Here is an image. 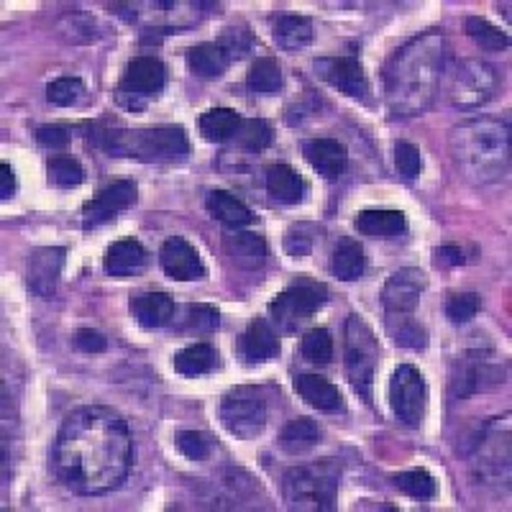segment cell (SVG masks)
I'll use <instances>...</instances> for the list:
<instances>
[{
	"instance_id": "cell-1",
	"label": "cell",
	"mask_w": 512,
	"mask_h": 512,
	"mask_svg": "<svg viewBox=\"0 0 512 512\" xmlns=\"http://www.w3.org/2000/svg\"><path fill=\"white\" fill-rule=\"evenodd\" d=\"M134 461V438L121 413L105 405L72 410L54 438L52 466L75 495H108L121 487Z\"/></svg>"
},
{
	"instance_id": "cell-2",
	"label": "cell",
	"mask_w": 512,
	"mask_h": 512,
	"mask_svg": "<svg viewBox=\"0 0 512 512\" xmlns=\"http://www.w3.org/2000/svg\"><path fill=\"white\" fill-rule=\"evenodd\" d=\"M448 44L441 31L410 39L384 67V98L395 116H420L431 108L446 70Z\"/></svg>"
},
{
	"instance_id": "cell-3",
	"label": "cell",
	"mask_w": 512,
	"mask_h": 512,
	"mask_svg": "<svg viewBox=\"0 0 512 512\" xmlns=\"http://www.w3.org/2000/svg\"><path fill=\"white\" fill-rule=\"evenodd\" d=\"M448 149L466 180L497 185L510 175V118H466L448 136Z\"/></svg>"
},
{
	"instance_id": "cell-4",
	"label": "cell",
	"mask_w": 512,
	"mask_h": 512,
	"mask_svg": "<svg viewBox=\"0 0 512 512\" xmlns=\"http://www.w3.org/2000/svg\"><path fill=\"white\" fill-rule=\"evenodd\" d=\"M103 146L111 157H131L146 164H177L190 154L185 128L157 126L144 131H111L105 134Z\"/></svg>"
},
{
	"instance_id": "cell-5",
	"label": "cell",
	"mask_w": 512,
	"mask_h": 512,
	"mask_svg": "<svg viewBox=\"0 0 512 512\" xmlns=\"http://www.w3.org/2000/svg\"><path fill=\"white\" fill-rule=\"evenodd\" d=\"M338 484H341V464L336 459H320L290 469L282 482V495L292 510L326 512L333 510Z\"/></svg>"
},
{
	"instance_id": "cell-6",
	"label": "cell",
	"mask_w": 512,
	"mask_h": 512,
	"mask_svg": "<svg viewBox=\"0 0 512 512\" xmlns=\"http://www.w3.org/2000/svg\"><path fill=\"white\" fill-rule=\"evenodd\" d=\"M443 77H446L448 100L461 111L482 108L500 93V72L479 57L456 59L451 67L443 70Z\"/></svg>"
},
{
	"instance_id": "cell-7",
	"label": "cell",
	"mask_w": 512,
	"mask_h": 512,
	"mask_svg": "<svg viewBox=\"0 0 512 512\" xmlns=\"http://www.w3.org/2000/svg\"><path fill=\"white\" fill-rule=\"evenodd\" d=\"M379 346L374 331L367 326V320L351 315L346 323V374L356 395L372 402L374 369H377Z\"/></svg>"
},
{
	"instance_id": "cell-8",
	"label": "cell",
	"mask_w": 512,
	"mask_h": 512,
	"mask_svg": "<svg viewBox=\"0 0 512 512\" xmlns=\"http://www.w3.org/2000/svg\"><path fill=\"white\" fill-rule=\"evenodd\" d=\"M326 300V285L308 280V277H297L285 292H280V295L269 303V315H272V320L282 328V331L292 333L303 326V323H308V320L313 318L315 310L326 305Z\"/></svg>"
},
{
	"instance_id": "cell-9",
	"label": "cell",
	"mask_w": 512,
	"mask_h": 512,
	"mask_svg": "<svg viewBox=\"0 0 512 512\" xmlns=\"http://www.w3.org/2000/svg\"><path fill=\"white\" fill-rule=\"evenodd\" d=\"M221 423L231 436L244 441L262 436L267 428V400L256 387H233L221 400Z\"/></svg>"
},
{
	"instance_id": "cell-10",
	"label": "cell",
	"mask_w": 512,
	"mask_h": 512,
	"mask_svg": "<svg viewBox=\"0 0 512 512\" xmlns=\"http://www.w3.org/2000/svg\"><path fill=\"white\" fill-rule=\"evenodd\" d=\"M167 85V67L157 57H136L128 62L116 88L118 105L128 111H141L149 100L157 98Z\"/></svg>"
},
{
	"instance_id": "cell-11",
	"label": "cell",
	"mask_w": 512,
	"mask_h": 512,
	"mask_svg": "<svg viewBox=\"0 0 512 512\" xmlns=\"http://www.w3.org/2000/svg\"><path fill=\"white\" fill-rule=\"evenodd\" d=\"M390 405L402 425L420 428L428 408V387H425L423 374L410 364H402L395 369L390 379Z\"/></svg>"
},
{
	"instance_id": "cell-12",
	"label": "cell",
	"mask_w": 512,
	"mask_h": 512,
	"mask_svg": "<svg viewBox=\"0 0 512 512\" xmlns=\"http://www.w3.org/2000/svg\"><path fill=\"white\" fill-rule=\"evenodd\" d=\"M474 464H477L479 477L484 479H510V423L505 418H497L482 431V438L474 448Z\"/></svg>"
},
{
	"instance_id": "cell-13",
	"label": "cell",
	"mask_w": 512,
	"mask_h": 512,
	"mask_svg": "<svg viewBox=\"0 0 512 512\" xmlns=\"http://www.w3.org/2000/svg\"><path fill=\"white\" fill-rule=\"evenodd\" d=\"M425 285H428V277L420 269L408 267L392 274L382 290V305L390 326L413 320V313L418 308Z\"/></svg>"
},
{
	"instance_id": "cell-14",
	"label": "cell",
	"mask_w": 512,
	"mask_h": 512,
	"mask_svg": "<svg viewBox=\"0 0 512 512\" xmlns=\"http://www.w3.org/2000/svg\"><path fill=\"white\" fill-rule=\"evenodd\" d=\"M136 185L131 180H118L113 185L103 187L95 200L82 205V228H98L103 223L113 221L121 210L131 208L136 203Z\"/></svg>"
},
{
	"instance_id": "cell-15",
	"label": "cell",
	"mask_w": 512,
	"mask_h": 512,
	"mask_svg": "<svg viewBox=\"0 0 512 512\" xmlns=\"http://www.w3.org/2000/svg\"><path fill=\"white\" fill-rule=\"evenodd\" d=\"M315 70L323 80L336 88L338 93L349 95L354 100H367L369 95V80L364 75V67L356 57H333V59H320L315 64Z\"/></svg>"
},
{
	"instance_id": "cell-16",
	"label": "cell",
	"mask_w": 512,
	"mask_h": 512,
	"mask_svg": "<svg viewBox=\"0 0 512 512\" xmlns=\"http://www.w3.org/2000/svg\"><path fill=\"white\" fill-rule=\"evenodd\" d=\"M159 264L169 280L177 282H195L205 277V267L200 262L198 249L185 241L182 236H172L159 249Z\"/></svg>"
},
{
	"instance_id": "cell-17",
	"label": "cell",
	"mask_w": 512,
	"mask_h": 512,
	"mask_svg": "<svg viewBox=\"0 0 512 512\" xmlns=\"http://www.w3.org/2000/svg\"><path fill=\"white\" fill-rule=\"evenodd\" d=\"M241 356L246 364H267L280 356V338L264 318H254L241 336Z\"/></svg>"
},
{
	"instance_id": "cell-18",
	"label": "cell",
	"mask_w": 512,
	"mask_h": 512,
	"mask_svg": "<svg viewBox=\"0 0 512 512\" xmlns=\"http://www.w3.org/2000/svg\"><path fill=\"white\" fill-rule=\"evenodd\" d=\"M303 154L310 162V167H313L320 177H326V180H338V177L344 175L346 164H349L346 146L336 139L308 141Z\"/></svg>"
},
{
	"instance_id": "cell-19",
	"label": "cell",
	"mask_w": 512,
	"mask_h": 512,
	"mask_svg": "<svg viewBox=\"0 0 512 512\" xmlns=\"http://www.w3.org/2000/svg\"><path fill=\"white\" fill-rule=\"evenodd\" d=\"M223 249L231 256V262L239 269H246V272H256L262 269L264 262H267V241L262 236H256L251 231H233L226 233L223 239Z\"/></svg>"
},
{
	"instance_id": "cell-20",
	"label": "cell",
	"mask_w": 512,
	"mask_h": 512,
	"mask_svg": "<svg viewBox=\"0 0 512 512\" xmlns=\"http://www.w3.org/2000/svg\"><path fill=\"white\" fill-rule=\"evenodd\" d=\"M354 228L361 236H369V239L390 241L405 233L408 221H405V213H400V210H361L359 216L354 218Z\"/></svg>"
},
{
	"instance_id": "cell-21",
	"label": "cell",
	"mask_w": 512,
	"mask_h": 512,
	"mask_svg": "<svg viewBox=\"0 0 512 512\" xmlns=\"http://www.w3.org/2000/svg\"><path fill=\"white\" fill-rule=\"evenodd\" d=\"M295 392L308 402L310 408L320 410V413H336V410L344 408V397H341L336 384L328 382L326 377H318V374H300L295 379Z\"/></svg>"
},
{
	"instance_id": "cell-22",
	"label": "cell",
	"mask_w": 512,
	"mask_h": 512,
	"mask_svg": "<svg viewBox=\"0 0 512 512\" xmlns=\"http://www.w3.org/2000/svg\"><path fill=\"white\" fill-rule=\"evenodd\" d=\"M64 264V249H39L29 262V285L41 297H52Z\"/></svg>"
},
{
	"instance_id": "cell-23",
	"label": "cell",
	"mask_w": 512,
	"mask_h": 512,
	"mask_svg": "<svg viewBox=\"0 0 512 512\" xmlns=\"http://www.w3.org/2000/svg\"><path fill=\"white\" fill-rule=\"evenodd\" d=\"M264 185H267L269 195L282 205L300 203L305 195L303 177L297 175L290 164H269L267 175H264Z\"/></svg>"
},
{
	"instance_id": "cell-24",
	"label": "cell",
	"mask_w": 512,
	"mask_h": 512,
	"mask_svg": "<svg viewBox=\"0 0 512 512\" xmlns=\"http://www.w3.org/2000/svg\"><path fill=\"white\" fill-rule=\"evenodd\" d=\"M131 313L144 328H162L175 318V303L164 292H144L131 300Z\"/></svg>"
},
{
	"instance_id": "cell-25",
	"label": "cell",
	"mask_w": 512,
	"mask_h": 512,
	"mask_svg": "<svg viewBox=\"0 0 512 512\" xmlns=\"http://www.w3.org/2000/svg\"><path fill=\"white\" fill-rule=\"evenodd\" d=\"M205 205H208L210 216L216 218V221H221L223 226L233 228V231H239V228L254 223V213L249 210V205L241 203L236 195H231V192H226V190L210 192L208 200H205Z\"/></svg>"
},
{
	"instance_id": "cell-26",
	"label": "cell",
	"mask_w": 512,
	"mask_h": 512,
	"mask_svg": "<svg viewBox=\"0 0 512 512\" xmlns=\"http://www.w3.org/2000/svg\"><path fill=\"white\" fill-rule=\"evenodd\" d=\"M105 272L113 277H128L144 269L146 264V249L134 239L116 241L111 249L105 251Z\"/></svg>"
},
{
	"instance_id": "cell-27",
	"label": "cell",
	"mask_w": 512,
	"mask_h": 512,
	"mask_svg": "<svg viewBox=\"0 0 512 512\" xmlns=\"http://www.w3.org/2000/svg\"><path fill=\"white\" fill-rule=\"evenodd\" d=\"M497 382H500V372L484 356H474V359L464 361L461 374L454 377V397H466L472 392L487 390L489 384Z\"/></svg>"
},
{
	"instance_id": "cell-28",
	"label": "cell",
	"mask_w": 512,
	"mask_h": 512,
	"mask_svg": "<svg viewBox=\"0 0 512 512\" xmlns=\"http://www.w3.org/2000/svg\"><path fill=\"white\" fill-rule=\"evenodd\" d=\"M231 64V57L226 54V49L221 44H213V41H205L187 52V67L192 70V75L203 77V80H213V77H221L226 72V67Z\"/></svg>"
},
{
	"instance_id": "cell-29",
	"label": "cell",
	"mask_w": 512,
	"mask_h": 512,
	"mask_svg": "<svg viewBox=\"0 0 512 512\" xmlns=\"http://www.w3.org/2000/svg\"><path fill=\"white\" fill-rule=\"evenodd\" d=\"M323 441V431L318 428V423L310 418H297L292 423H287L280 433V448L290 456H300L310 448H315Z\"/></svg>"
},
{
	"instance_id": "cell-30",
	"label": "cell",
	"mask_w": 512,
	"mask_h": 512,
	"mask_svg": "<svg viewBox=\"0 0 512 512\" xmlns=\"http://www.w3.org/2000/svg\"><path fill=\"white\" fill-rule=\"evenodd\" d=\"M241 123H244V118L233 108H213V111L200 116V134L210 144H223V141L236 139Z\"/></svg>"
},
{
	"instance_id": "cell-31",
	"label": "cell",
	"mask_w": 512,
	"mask_h": 512,
	"mask_svg": "<svg viewBox=\"0 0 512 512\" xmlns=\"http://www.w3.org/2000/svg\"><path fill=\"white\" fill-rule=\"evenodd\" d=\"M367 269V259H364V249L359 241L344 239L336 246L331 259V272L336 274L338 280L356 282Z\"/></svg>"
},
{
	"instance_id": "cell-32",
	"label": "cell",
	"mask_w": 512,
	"mask_h": 512,
	"mask_svg": "<svg viewBox=\"0 0 512 512\" xmlns=\"http://www.w3.org/2000/svg\"><path fill=\"white\" fill-rule=\"evenodd\" d=\"M274 41L285 52H300L313 41V24L305 16H282L274 24Z\"/></svg>"
},
{
	"instance_id": "cell-33",
	"label": "cell",
	"mask_w": 512,
	"mask_h": 512,
	"mask_svg": "<svg viewBox=\"0 0 512 512\" xmlns=\"http://www.w3.org/2000/svg\"><path fill=\"white\" fill-rule=\"evenodd\" d=\"M172 367L185 377H200L218 367V351L210 344H192L172 359Z\"/></svg>"
},
{
	"instance_id": "cell-34",
	"label": "cell",
	"mask_w": 512,
	"mask_h": 512,
	"mask_svg": "<svg viewBox=\"0 0 512 512\" xmlns=\"http://www.w3.org/2000/svg\"><path fill=\"white\" fill-rule=\"evenodd\" d=\"M282 82H285L282 80V67L274 57H259L246 75L249 90L259 95H277L282 90Z\"/></svg>"
},
{
	"instance_id": "cell-35",
	"label": "cell",
	"mask_w": 512,
	"mask_h": 512,
	"mask_svg": "<svg viewBox=\"0 0 512 512\" xmlns=\"http://www.w3.org/2000/svg\"><path fill=\"white\" fill-rule=\"evenodd\" d=\"M392 484L400 489L402 495L413 497V500H431L436 495V479L425 469H408V472L395 474Z\"/></svg>"
},
{
	"instance_id": "cell-36",
	"label": "cell",
	"mask_w": 512,
	"mask_h": 512,
	"mask_svg": "<svg viewBox=\"0 0 512 512\" xmlns=\"http://www.w3.org/2000/svg\"><path fill=\"white\" fill-rule=\"evenodd\" d=\"M466 34L472 36L479 47L487 49V52H502V49L510 47V39H507L505 31L489 24L487 18H469V21H466Z\"/></svg>"
},
{
	"instance_id": "cell-37",
	"label": "cell",
	"mask_w": 512,
	"mask_h": 512,
	"mask_svg": "<svg viewBox=\"0 0 512 512\" xmlns=\"http://www.w3.org/2000/svg\"><path fill=\"white\" fill-rule=\"evenodd\" d=\"M47 175L49 182H52L54 187H62V190H70V187H77L85 182V169L80 167V162H75V159L70 157L49 159Z\"/></svg>"
},
{
	"instance_id": "cell-38",
	"label": "cell",
	"mask_w": 512,
	"mask_h": 512,
	"mask_svg": "<svg viewBox=\"0 0 512 512\" xmlns=\"http://www.w3.org/2000/svg\"><path fill=\"white\" fill-rule=\"evenodd\" d=\"M318 233L320 228L313 226V223H295L285 233V251L292 259H305L313 251L315 241H318Z\"/></svg>"
},
{
	"instance_id": "cell-39",
	"label": "cell",
	"mask_w": 512,
	"mask_h": 512,
	"mask_svg": "<svg viewBox=\"0 0 512 512\" xmlns=\"http://www.w3.org/2000/svg\"><path fill=\"white\" fill-rule=\"evenodd\" d=\"M303 356L310 364H328L333 359V338L326 328H313L303 338Z\"/></svg>"
},
{
	"instance_id": "cell-40",
	"label": "cell",
	"mask_w": 512,
	"mask_h": 512,
	"mask_svg": "<svg viewBox=\"0 0 512 512\" xmlns=\"http://www.w3.org/2000/svg\"><path fill=\"white\" fill-rule=\"evenodd\" d=\"M82 93H85V85H82L80 77H59L47 88L49 103L59 105V108L75 105L82 98Z\"/></svg>"
},
{
	"instance_id": "cell-41",
	"label": "cell",
	"mask_w": 512,
	"mask_h": 512,
	"mask_svg": "<svg viewBox=\"0 0 512 512\" xmlns=\"http://www.w3.org/2000/svg\"><path fill=\"white\" fill-rule=\"evenodd\" d=\"M236 139H239L241 146L251 149V152H262L272 141V128L264 121H259V118H251V121L241 123Z\"/></svg>"
},
{
	"instance_id": "cell-42",
	"label": "cell",
	"mask_w": 512,
	"mask_h": 512,
	"mask_svg": "<svg viewBox=\"0 0 512 512\" xmlns=\"http://www.w3.org/2000/svg\"><path fill=\"white\" fill-rule=\"evenodd\" d=\"M479 295L474 292H464V295H454L446 303V318L451 323H469L472 318H477L479 313Z\"/></svg>"
},
{
	"instance_id": "cell-43",
	"label": "cell",
	"mask_w": 512,
	"mask_h": 512,
	"mask_svg": "<svg viewBox=\"0 0 512 512\" xmlns=\"http://www.w3.org/2000/svg\"><path fill=\"white\" fill-rule=\"evenodd\" d=\"M392 338H395V344L402 346V349H425L428 346V333L420 323L415 320H405V323H397V328H390Z\"/></svg>"
},
{
	"instance_id": "cell-44",
	"label": "cell",
	"mask_w": 512,
	"mask_h": 512,
	"mask_svg": "<svg viewBox=\"0 0 512 512\" xmlns=\"http://www.w3.org/2000/svg\"><path fill=\"white\" fill-rule=\"evenodd\" d=\"M395 164L397 172H400L405 180H415V177L423 172V157H420L418 149H415L413 144H408V141H400V144L395 146Z\"/></svg>"
},
{
	"instance_id": "cell-45",
	"label": "cell",
	"mask_w": 512,
	"mask_h": 512,
	"mask_svg": "<svg viewBox=\"0 0 512 512\" xmlns=\"http://www.w3.org/2000/svg\"><path fill=\"white\" fill-rule=\"evenodd\" d=\"M221 318H218V310L213 305H190L187 308V318H185V326L190 331H198V333H210L216 331Z\"/></svg>"
},
{
	"instance_id": "cell-46",
	"label": "cell",
	"mask_w": 512,
	"mask_h": 512,
	"mask_svg": "<svg viewBox=\"0 0 512 512\" xmlns=\"http://www.w3.org/2000/svg\"><path fill=\"white\" fill-rule=\"evenodd\" d=\"M177 448H180V454L190 461H203L210 456V441L208 436L198 431H185L177 436Z\"/></svg>"
},
{
	"instance_id": "cell-47",
	"label": "cell",
	"mask_w": 512,
	"mask_h": 512,
	"mask_svg": "<svg viewBox=\"0 0 512 512\" xmlns=\"http://www.w3.org/2000/svg\"><path fill=\"white\" fill-rule=\"evenodd\" d=\"M36 141L41 146H47V149H64L67 141H70V134L62 126H41L36 131Z\"/></svg>"
},
{
	"instance_id": "cell-48",
	"label": "cell",
	"mask_w": 512,
	"mask_h": 512,
	"mask_svg": "<svg viewBox=\"0 0 512 512\" xmlns=\"http://www.w3.org/2000/svg\"><path fill=\"white\" fill-rule=\"evenodd\" d=\"M75 344L80 346L82 351H88V354H100V351L108 349V341H105L103 333L93 331V328H80V331H77Z\"/></svg>"
},
{
	"instance_id": "cell-49",
	"label": "cell",
	"mask_w": 512,
	"mask_h": 512,
	"mask_svg": "<svg viewBox=\"0 0 512 512\" xmlns=\"http://www.w3.org/2000/svg\"><path fill=\"white\" fill-rule=\"evenodd\" d=\"M436 264L438 267H459L464 264V251L456 244H446L436 249Z\"/></svg>"
},
{
	"instance_id": "cell-50",
	"label": "cell",
	"mask_w": 512,
	"mask_h": 512,
	"mask_svg": "<svg viewBox=\"0 0 512 512\" xmlns=\"http://www.w3.org/2000/svg\"><path fill=\"white\" fill-rule=\"evenodd\" d=\"M16 192V175L8 162L0 164V200H11Z\"/></svg>"
}]
</instances>
